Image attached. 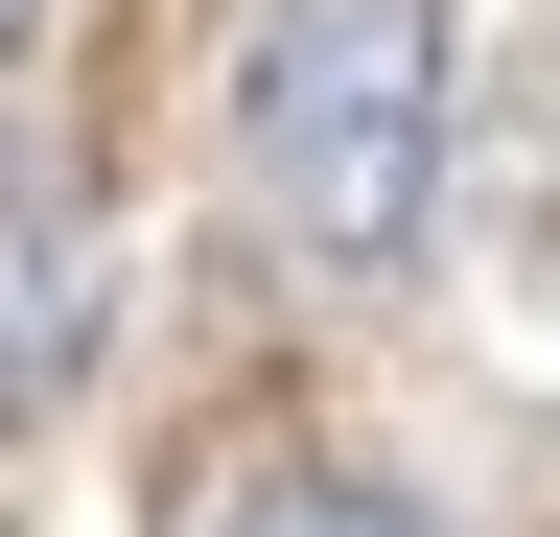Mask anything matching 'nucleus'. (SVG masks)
I'll return each mask as SVG.
<instances>
[{
	"label": "nucleus",
	"instance_id": "f257e3e1",
	"mask_svg": "<svg viewBox=\"0 0 560 537\" xmlns=\"http://www.w3.org/2000/svg\"><path fill=\"white\" fill-rule=\"evenodd\" d=\"M234 141H257L280 257L397 281L420 211H444V0H257V47H234Z\"/></svg>",
	"mask_w": 560,
	"mask_h": 537
},
{
	"label": "nucleus",
	"instance_id": "f03ea898",
	"mask_svg": "<svg viewBox=\"0 0 560 537\" xmlns=\"http://www.w3.org/2000/svg\"><path fill=\"white\" fill-rule=\"evenodd\" d=\"M94 351V211H70V164H0V421Z\"/></svg>",
	"mask_w": 560,
	"mask_h": 537
},
{
	"label": "nucleus",
	"instance_id": "7ed1b4c3",
	"mask_svg": "<svg viewBox=\"0 0 560 537\" xmlns=\"http://www.w3.org/2000/svg\"><path fill=\"white\" fill-rule=\"evenodd\" d=\"M210 537H444V514H420L397 467H257V491L210 514Z\"/></svg>",
	"mask_w": 560,
	"mask_h": 537
},
{
	"label": "nucleus",
	"instance_id": "20e7f679",
	"mask_svg": "<svg viewBox=\"0 0 560 537\" xmlns=\"http://www.w3.org/2000/svg\"><path fill=\"white\" fill-rule=\"evenodd\" d=\"M0 24H24V0H0Z\"/></svg>",
	"mask_w": 560,
	"mask_h": 537
}]
</instances>
